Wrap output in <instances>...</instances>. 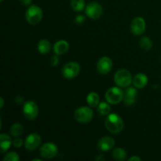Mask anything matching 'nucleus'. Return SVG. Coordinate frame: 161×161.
<instances>
[{
    "label": "nucleus",
    "mask_w": 161,
    "mask_h": 161,
    "mask_svg": "<svg viewBox=\"0 0 161 161\" xmlns=\"http://www.w3.org/2000/svg\"><path fill=\"white\" fill-rule=\"evenodd\" d=\"M105 125L107 130L113 134H118L124 129V124L122 118L116 113H112L106 117Z\"/></svg>",
    "instance_id": "1"
},
{
    "label": "nucleus",
    "mask_w": 161,
    "mask_h": 161,
    "mask_svg": "<svg viewBox=\"0 0 161 161\" xmlns=\"http://www.w3.org/2000/svg\"><path fill=\"white\" fill-rule=\"evenodd\" d=\"M42 10L39 6H36V5H31L25 13V18L27 21L30 25H37L41 21L42 18Z\"/></svg>",
    "instance_id": "2"
},
{
    "label": "nucleus",
    "mask_w": 161,
    "mask_h": 161,
    "mask_svg": "<svg viewBox=\"0 0 161 161\" xmlns=\"http://www.w3.org/2000/svg\"><path fill=\"white\" fill-rule=\"evenodd\" d=\"M115 83L119 87H128L133 82L131 74L126 69H120L115 73L114 75Z\"/></svg>",
    "instance_id": "3"
},
{
    "label": "nucleus",
    "mask_w": 161,
    "mask_h": 161,
    "mask_svg": "<svg viewBox=\"0 0 161 161\" xmlns=\"http://www.w3.org/2000/svg\"><path fill=\"white\" fill-rule=\"evenodd\" d=\"M105 97L108 103L112 105H116L124 100V93L119 87L113 86L106 91Z\"/></svg>",
    "instance_id": "4"
},
{
    "label": "nucleus",
    "mask_w": 161,
    "mask_h": 161,
    "mask_svg": "<svg viewBox=\"0 0 161 161\" xmlns=\"http://www.w3.org/2000/svg\"><path fill=\"white\" fill-rule=\"evenodd\" d=\"M93 115H94V113L91 108L83 106L75 110L74 113V117L78 122L81 124H86L92 119Z\"/></svg>",
    "instance_id": "5"
},
{
    "label": "nucleus",
    "mask_w": 161,
    "mask_h": 161,
    "mask_svg": "<svg viewBox=\"0 0 161 161\" xmlns=\"http://www.w3.org/2000/svg\"><path fill=\"white\" fill-rule=\"evenodd\" d=\"M80 72V66L77 62H69L63 67L61 72L63 76L67 80H72L79 75Z\"/></svg>",
    "instance_id": "6"
},
{
    "label": "nucleus",
    "mask_w": 161,
    "mask_h": 161,
    "mask_svg": "<svg viewBox=\"0 0 161 161\" xmlns=\"http://www.w3.org/2000/svg\"><path fill=\"white\" fill-rule=\"evenodd\" d=\"M86 15L91 19H98L103 14V8L97 2H91L85 8Z\"/></svg>",
    "instance_id": "7"
},
{
    "label": "nucleus",
    "mask_w": 161,
    "mask_h": 161,
    "mask_svg": "<svg viewBox=\"0 0 161 161\" xmlns=\"http://www.w3.org/2000/svg\"><path fill=\"white\" fill-rule=\"evenodd\" d=\"M23 113L27 119L32 120L36 119L39 115V107L33 101H28L24 104Z\"/></svg>",
    "instance_id": "8"
},
{
    "label": "nucleus",
    "mask_w": 161,
    "mask_h": 161,
    "mask_svg": "<svg viewBox=\"0 0 161 161\" xmlns=\"http://www.w3.org/2000/svg\"><path fill=\"white\" fill-rule=\"evenodd\" d=\"M40 156L45 159H52L58 155V146L52 142H47L41 147Z\"/></svg>",
    "instance_id": "9"
},
{
    "label": "nucleus",
    "mask_w": 161,
    "mask_h": 161,
    "mask_svg": "<svg viewBox=\"0 0 161 161\" xmlns=\"http://www.w3.org/2000/svg\"><path fill=\"white\" fill-rule=\"evenodd\" d=\"M146 28V20L141 17H135L130 24V31L135 36H142Z\"/></svg>",
    "instance_id": "10"
},
{
    "label": "nucleus",
    "mask_w": 161,
    "mask_h": 161,
    "mask_svg": "<svg viewBox=\"0 0 161 161\" xmlns=\"http://www.w3.org/2000/svg\"><path fill=\"white\" fill-rule=\"evenodd\" d=\"M41 137L38 134L33 133L28 135L25 141V147L28 151H34L40 146Z\"/></svg>",
    "instance_id": "11"
},
{
    "label": "nucleus",
    "mask_w": 161,
    "mask_h": 161,
    "mask_svg": "<svg viewBox=\"0 0 161 161\" xmlns=\"http://www.w3.org/2000/svg\"><path fill=\"white\" fill-rule=\"evenodd\" d=\"M97 71L101 74H103V75L108 74L113 69V61L108 57H103L97 61Z\"/></svg>",
    "instance_id": "12"
},
{
    "label": "nucleus",
    "mask_w": 161,
    "mask_h": 161,
    "mask_svg": "<svg viewBox=\"0 0 161 161\" xmlns=\"http://www.w3.org/2000/svg\"><path fill=\"white\" fill-rule=\"evenodd\" d=\"M137 96H138V91H137L136 87L128 86L124 93V103L127 105H133L136 102Z\"/></svg>",
    "instance_id": "13"
},
{
    "label": "nucleus",
    "mask_w": 161,
    "mask_h": 161,
    "mask_svg": "<svg viewBox=\"0 0 161 161\" xmlns=\"http://www.w3.org/2000/svg\"><path fill=\"white\" fill-rule=\"evenodd\" d=\"M115 146V140L112 137L105 136L101 138L97 142V147L102 151H108Z\"/></svg>",
    "instance_id": "14"
},
{
    "label": "nucleus",
    "mask_w": 161,
    "mask_h": 161,
    "mask_svg": "<svg viewBox=\"0 0 161 161\" xmlns=\"http://www.w3.org/2000/svg\"><path fill=\"white\" fill-rule=\"evenodd\" d=\"M69 49V44L65 40H59L53 46V51L55 54L62 55L67 53Z\"/></svg>",
    "instance_id": "15"
},
{
    "label": "nucleus",
    "mask_w": 161,
    "mask_h": 161,
    "mask_svg": "<svg viewBox=\"0 0 161 161\" xmlns=\"http://www.w3.org/2000/svg\"><path fill=\"white\" fill-rule=\"evenodd\" d=\"M133 85L135 87L142 89L144 88L148 83V77L147 75L143 73H138L133 78Z\"/></svg>",
    "instance_id": "16"
},
{
    "label": "nucleus",
    "mask_w": 161,
    "mask_h": 161,
    "mask_svg": "<svg viewBox=\"0 0 161 161\" xmlns=\"http://www.w3.org/2000/svg\"><path fill=\"white\" fill-rule=\"evenodd\" d=\"M0 144H1V153H5L9 149L11 145L13 144V141L11 137L6 134H1L0 135Z\"/></svg>",
    "instance_id": "17"
},
{
    "label": "nucleus",
    "mask_w": 161,
    "mask_h": 161,
    "mask_svg": "<svg viewBox=\"0 0 161 161\" xmlns=\"http://www.w3.org/2000/svg\"><path fill=\"white\" fill-rule=\"evenodd\" d=\"M51 49V44L47 39H42L38 43V50L42 54H47Z\"/></svg>",
    "instance_id": "18"
},
{
    "label": "nucleus",
    "mask_w": 161,
    "mask_h": 161,
    "mask_svg": "<svg viewBox=\"0 0 161 161\" xmlns=\"http://www.w3.org/2000/svg\"><path fill=\"white\" fill-rule=\"evenodd\" d=\"M86 102L91 107H97L100 103L98 94L95 92H91L86 97Z\"/></svg>",
    "instance_id": "19"
},
{
    "label": "nucleus",
    "mask_w": 161,
    "mask_h": 161,
    "mask_svg": "<svg viewBox=\"0 0 161 161\" xmlns=\"http://www.w3.org/2000/svg\"><path fill=\"white\" fill-rule=\"evenodd\" d=\"M9 131H10V135L13 137H18L20 135H21L22 133H23L24 127L20 124L16 123L14 125L11 126Z\"/></svg>",
    "instance_id": "20"
},
{
    "label": "nucleus",
    "mask_w": 161,
    "mask_h": 161,
    "mask_svg": "<svg viewBox=\"0 0 161 161\" xmlns=\"http://www.w3.org/2000/svg\"><path fill=\"white\" fill-rule=\"evenodd\" d=\"M113 157L117 160H124L127 157V152L123 148H116L113 151Z\"/></svg>",
    "instance_id": "21"
},
{
    "label": "nucleus",
    "mask_w": 161,
    "mask_h": 161,
    "mask_svg": "<svg viewBox=\"0 0 161 161\" xmlns=\"http://www.w3.org/2000/svg\"><path fill=\"white\" fill-rule=\"evenodd\" d=\"M111 111V107L106 102H101L97 105V113L102 116H107Z\"/></svg>",
    "instance_id": "22"
},
{
    "label": "nucleus",
    "mask_w": 161,
    "mask_h": 161,
    "mask_svg": "<svg viewBox=\"0 0 161 161\" xmlns=\"http://www.w3.org/2000/svg\"><path fill=\"white\" fill-rule=\"evenodd\" d=\"M71 6L75 12H81L85 8V0H71Z\"/></svg>",
    "instance_id": "23"
},
{
    "label": "nucleus",
    "mask_w": 161,
    "mask_h": 161,
    "mask_svg": "<svg viewBox=\"0 0 161 161\" xmlns=\"http://www.w3.org/2000/svg\"><path fill=\"white\" fill-rule=\"evenodd\" d=\"M140 47L145 50H149L153 47V42L149 38L142 37L140 40Z\"/></svg>",
    "instance_id": "24"
},
{
    "label": "nucleus",
    "mask_w": 161,
    "mask_h": 161,
    "mask_svg": "<svg viewBox=\"0 0 161 161\" xmlns=\"http://www.w3.org/2000/svg\"><path fill=\"white\" fill-rule=\"evenodd\" d=\"M3 160L4 161H18L20 160V157L18 154L15 152H10L9 153L6 154L4 157H3Z\"/></svg>",
    "instance_id": "25"
},
{
    "label": "nucleus",
    "mask_w": 161,
    "mask_h": 161,
    "mask_svg": "<svg viewBox=\"0 0 161 161\" xmlns=\"http://www.w3.org/2000/svg\"><path fill=\"white\" fill-rule=\"evenodd\" d=\"M23 143H25L23 142V140L20 138H18V137H15V138H14V141H13V145H14L16 148L21 147Z\"/></svg>",
    "instance_id": "26"
},
{
    "label": "nucleus",
    "mask_w": 161,
    "mask_h": 161,
    "mask_svg": "<svg viewBox=\"0 0 161 161\" xmlns=\"http://www.w3.org/2000/svg\"><path fill=\"white\" fill-rule=\"evenodd\" d=\"M86 21V17L83 15H78L75 18V22L77 25H83Z\"/></svg>",
    "instance_id": "27"
},
{
    "label": "nucleus",
    "mask_w": 161,
    "mask_h": 161,
    "mask_svg": "<svg viewBox=\"0 0 161 161\" xmlns=\"http://www.w3.org/2000/svg\"><path fill=\"white\" fill-rule=\"evenodd\" d=\"M50 64H51L52 66H57L58 64H59V58H58V55L55 54L54 56L52 57L51 61H50Z\"/></svg>",
    "instance_id": "28"
},
{
    "label": "nucleus",
    "mask_w": 161,
    "mask_h": 161,
    "mask_svg": "<svg viewBox=\"0 0 161 161\" xmlns=\"http://www.w3.org/2000/svg\"><path fill=\"white\" fill-rule=\"evenodd\" d=\"M20 1L21 4L24 5V6H29L31 3V2H32V0H20Z\"/></svg>",
    "instance_id": "29"
},
{
    "label": "nucleus",
    "mask_w": 161,
    "mask_h": 161,
    "mask_svg": "<svg viewBox=\"0 0 161 161\" xmlns=\"http://www.w3.org/2000/svg\"><path fill=\"white\" fill-rule=\"evenodd\" d=\"M15 101L16 102H17V104H19V105H20V104H21L22 102H24V98L22 97H20V96H17V97H16Z\"/></svg>",
    "instance_id": "30"
},
{
    "label": "nucleus",
    "mask_w": 161,
    "mask_h": 161,
    "mask_svg": "<svg viewBox=\"0 0 161 161\" xmlns=\"http://www.w3.org/2000/svg\"><path fill=\"white\" fill-rule=\"evenodd\" d=\"M129 161H141V158L137 156H134V157H131L130 158H129Z\"/></svg>",
    "instance_id": "31"
},
{
    "label": "nucleus",
    "mask_w": 161,
    "mask_h": 161,
    "mask_svg": "<svg viewBox=\"0 0 161 161\" xmlns=\"http://www.w3.org/2000/svg\"><path fill=\"white\" fill-rule=\"evenodd\" d=\"M0 101H1V105H0V108H3V105H4V100H3V97H0Z\"/></svg>",
    "instance_id": "32"
},
{
    "label": "nucleus",
    "mask_w": 161,
    "mask_h": 161,
    "mask_svg": "<svg viewBox=\"0 0 161 161\" xmlns=\"http://www.w3.org/2000/svg\"><path fill=\"white\" fill-rule=\"evenodd\" d=\"M33 160H34V161H41L40 159H34Z\"/></svg>",
    "instance_id": "33"
},
{
    "label": "nucleus",
    "mask_w": 161,
    "mask_h": 161,
    "mask_svg": "<svg viewBox=\"0 0 161 161\" xmlns=\"http://www.w3.org/2000/svg\"><path fill=\"white\" fill-rule=\"evenodd\" d=\"M0 1H1V2H3V0H0Z\"/></svg>",
    "instance_id": "34"
}]
</instances>
